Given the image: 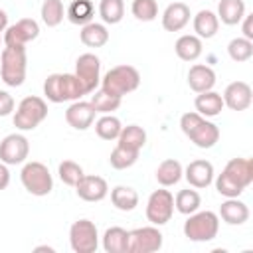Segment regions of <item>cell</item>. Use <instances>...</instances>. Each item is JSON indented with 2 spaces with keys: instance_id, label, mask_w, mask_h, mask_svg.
Listing matches in <instances>:
<instances>
[{
  "instance_id": "1",
  "label": "cell",
  "mask_w": 253,
  "mask_h": 253,
  "mask_svg": "<svg viewBox=\"0 0 253 253\" xmlns=\"http://www.w3.org/2000/svg\"><path fill=\"white\" fill-rule=\"evenodd\" d=\"M43 95L51 103H63L77 101L87 95V91L75 73H51L43 81Z\"/></svg>"
},
{
  "instance_id": "2",
  "label": "cell",
  "mask_w": 253,
  "mask_h": 253,
  "mask_svg": "<svg viewBox=\"0 0 253 253\" xmlns=\"http://www.w3.org/2000/svg\"><path fill=\"white\" fill-rule=\"evenodd\" d=\"M180 128L198 148H211L219 140V128L206 121L200 113H184L180 119Z\"/></svg>"
},
{
  "instance_id": "3",
  "label": "cell",
  "mask_w": 253,
  "mask_h": 253,
  "mask_svg": "<svg viewBox=\"0 0 253 253\" xmlns=\"http://www.w3.org/2000/svg\"><path fill=\"white\" fill-rule=\"evenodd\" d=\"M26 47L22 45H6L0 55V75L2 81L10 87H20L26 79Z\"/></svg>"
},
{
  "instance_id": "4",
  "label": "cell",
  "mask_w": 253,
  "mask_h": 253,
  "mask_svg": "<svg viewBox=\"0 0 253 253\" xmlns=\"http://www.w3.org/2000/svg\"><path fill=\"white\" fill-rule=\"evenodd\" d=\"M138 85H140V73L132 65L111 67L101 79V89L111 95H117L121 99H123V95L132 93Z\"/></svg>"
},
{
  "instance_id": "5",
  "label": "cell",
  "mask_w": 253,
  "mask_h": 253,
  "mask_svg": "<svg viewBox=\"0 0 253 253\" xmlns=\"http://www.w3.org/2000/svg\"><path fill=\"white\" fill-rule=\"evenodd\" d=\"M219 231V215L206 210L194 211L184 223V235L190 241H211Z\"/></svg>"
},
{
  "instance_id": "6",
  "label": "cell",
  "mask_w": 253,
  "mask_h": 253,
  "mask_svg": "<svg viewBox=\"0 0 253 253\" xmlns=\"http://www.w3.org/2000/svg\"><path fill=\"white\" fill-rule=\"evenodd\" d=\"M47 117V105L42 97H24L14 113V126L20 130H34Z\"/></svg>"
},
{
  "instance_id": "7",
  "label": "cell",
  "mask_w": 253,
  "mask_h": 253,
  "mask_svg": "<svg viewBox=\"0 0 253 253\" xmlns=\"http://www.w3.org/2000/svg\"><path fill=\"white\" fill-rule=\"evenodd\" d=\"M20 180L32 196H47L53 190V180H51L47 166L42 162H36V160L24 164V168L20 172Z\"/></svg>"
},
{
  "instance_id": "8",
  "label": "cell",
  "mask_w": 253,
  "mask_h": 253,
  "mask_svg": "<svg viewBox=\"0 0 253 253\" xmlns=\"http://www.w3.org/2000/svg\"><path fill=\"white\" fill-rule=\"evenodd\" d=\"M69 243L75 253H93L99 247L97 225L89 219H77L69 227Z\"/></svg>"
},
{
  "instance_id": "9",
  "label": "cell",
  "mask_w": 253,
  "mask_h": 253,
  "mask_svg": "<svg viewBox=\"0 0 253 253\" xmlns=\"http://www.w3.org/2000/svg\"><path fill=\"white\" fill-rule=\"evenodd\" d=\"M174 213V196L168 190H154L146 202V219L152 225H164Z\"/></svg>"
},
{
  "instance_id": "10",
  "label": "cell",
  "mask_w": 253,
  "mask_h": 253,
  "mask_svg": "<svg viewBox=\"0 0 253 253\" xmlns=\"http://www.w3.org/2000/svg\"><path fill=\"white\" fill-rule=\"evenodd\" d=\"M162 247V233L156 225L136 227L128 231V251L126 253H154Z\"/></svg>"
},
{
  "instance_id": "11",
  "label": "cell",
  "mask_w": 253,
  "mask_h": 253,
  "mask_svg": "<svg viewBox=\"0 0 253 253\" xmlns=\"http://www.w3.org/2000/svg\"><path fill=\"white\" fill-rule=\"evenodd\" d=\"M75 75L87 93H93L101 83V61L95 53H81L75 61Z\"/></svg>"
},
{
  "instance_id": "12",
  "label": "cell",
  "mask_w": 253,
  "mask_h": 253,
  "mask_svg": "<svg viewBox=\"0 0 253 253\" xmlns=\"http://www.w3.org/2000/svg\"><path fill=\"white\" fill-rule=\"evenodd\" d=\"M38 36H40L38 22L32 20V18H22V20H18L16 24H12L4 30V43L26 47V43L34 42Z\"/></svg>"
},
{
  "instance_id": "13",
  "label": "cell",
  "mask_w": 253,
  "mask_h": 253,
  "mask_svg": "<svg viewBox=\"0 0 253 253\" xmlns=\"http://www.w3.org/2000/svg\"><path fill=\"white\" fill-rule=\"evenodd\" d=\"M30 142L24 134H8L0 142V162L4 164H22L28 158Z\"/></svg>"
},
{
  "instance_id": "14",
  "label": "cell",
  "mask_w": 253,
  "mask_h": 253,
  "mask_svg": "<svg viewBox=\"0 0 253 253\" xmlns=\"http://www.w3.org/2000/svg\"><path fill=\"white\" fill-rule=\"evenodd\" d=\"M221 99H223V107H229L231 111H245L253 101L251 85L245 81H233L225 87Z\"/></svg>"
},
{
  "instance_id": "15",
  "label": "cell",
  "mask_w": 253,
  "mask_h": 253,
  "mask_svg": "<svg viewBox=\"0 0 253 253\" xmlns=\"http://www.w3.org/2000/svg\"><path fill=\"white\" fill-rule=\"evenodd\" d=\"M95 109H93V105L89 103V101H81V99H77V101H73L69 107H67V111H65V121H67V125L69 126H73L75 130H87L91 125H93V121H95Z\"/></svg>"
},
{
  "instance_id": "16",
  "label": "cell",
  "mask_w": 253,
  "mask_h": 253,
  "mask_svg": "<svg viewBox=\"0 0 253 253\" xmlns=\"http://www.w3.org/2000/svg\"><path fill=\"white\" fill-rule=\"evenodd\" d=\"M75 190H77V196L81 200H85V202H101L109 194V186H107L105 178H101V176H87V174L77 182Z\"/></svg>"
},
{
  "instance_id": "17",
  "label": "cell",
  "mask_w": 253,
  "mask_h": 253,
  "mask_svg": "<svg viewBox=\"0 0 253 253\" xmlns=\"http://www.w3.org/2000/svg\"><path fill=\"white\" fill-rule=\"evenodd\" d=\"M184 176L192 188H208L213 182V164L210 160H202V158L192 160L186 166Z\"/></svg>"
},
{
  "instance_id": "18",
  "label": "cell",
  "mask_w": 253,
  "mask_h": 253,
  "mask_svg": "<svg viewBox=\"0 0 253 253\" xmlns=\"http://www.w3.org/2000/svg\"><path fill=\"white\" fill-rule=\"evenodd\" d=\"M190 6L184 2H172L162 12V28L166 32H180L190 22Z\"/></svg>"
},
{
  "instance_id": "19",
  "label": "cell",
  "mask_w": 253,
  "mask_h": 253,
  "mask_svg": "<svg viewBox=\"0 0 253 253\" xmlns=\"http://www.w3.org/2000/svg\"><path fill=\"white\" fill-rule=\"evenodd\" d=\"M223 174L245 190L253 182V160L251 158H231L225 164Z\"/></svg>"
},
{
  "instance_id": "20",
  "label": "cell",
  "mask_w": 253,
  "mask_h": 253,
  "mask_svg": "<svg viewBox=\"0 0 253 253\" xmlns=\"http://www.w3.org/2000/svg\"><path fill=\"white\" fill-rule=\"evenodd\" d=\"M188 85H190V89L196 91V93L210 91V89H213V85H215V71H213L210 65L196 63V65H192L190 71H188Z\"/></svg>"
},
{
  "instance_id": "21",
  "label": "cell",
  "mask_w": 253,
  "mask_h": 253,
  "mask_svg": "<svg viewBox=\"0 0 253 253\" xmlns=\"http://www.w3.org/2000/svg\"><path fill=\"white\" fill-rule=\"evenodd\" d=\"M219 217L229 225H241L249 219V208L237 198H227L219 206Z\"/></svg>"
},
{
  "instance_id": "22",
  "label": "cell",
  "mask_w": 253,
  "mask_h": 253,
  "mask_svg": "<svg viewBox=\"0 0 253 253\" xmlns=\"http://www.w3.org/2000/svg\"><path fill=\"white\" fill-rule=\"evenodd\" d=\"M202 40L194 34H184L174 43V51L182 61H196L202 55Z\"/></svg>"
},
{
  "instance_id": "23",
  "label": "cell",
  "mask_w": 253,
  "mask_h": 253,
  "mask_svg": "<svg viewBox=\"0 0 253 253\" xmlns=\"http://www.w3.org/2000/svg\"><path fill=\"white\" fill-rule=\"evenodd\" d=\"M219 20L211 10H200L194 16V32L200 40H210L217 34Z\"/></svg>"
},
{
  "instance_id": "24",
  "label": "cell",
  "mask_w": 253,
  "mask_h": 253,
  "mask_svg": "<svg viewBox=\"0 0 253 253\" xmlns=\"http://www.w3.org/2000/svg\"><path fill=\"white\" fill-rule=\"evenodd\" d=\"M194 105H196V111L202 117H217L221 113V109H223V99H221L219 93L210 89V91L198 93Z\"/></svg>"
},
{
  "instance_id": "25",
  "label": "cell",
  "mask_w": 253,
  "mask_h": 253,
  "mask_svg": "<svg viewBox=\"0 0 253 253\" xmlns=\"http://www.w3.org/2000/svg\"><path fill=\"white\" fill-rule=\"evenodd\" d=\"M117 140H119L117 142L119 146L140 152V148L146 144V130L138 125H128V126L121 128V134L117 136Z\"/></svg>"
},
{
  "instance_id": "26",
  "label": "cell",
  "mask_w": 253,
  "mask_h": 253,
  "mask_svg": "<svg viewBox=\"0 0 253 253\" xmlns=\"http://www.w3.org/2000/svg\"><path fill=\"white\" fill-rule=\"evenodd\" d=\"M65 16L71 24L75 26H85L89 22H93V16H95V6L91 0H73L67 10H65Z\"/></svg>"
},
{
  "instance_id": "27",
  "label": "cell",
  "mask_w": 253,
  "mask_h": 253,
  "mask_svg": "<svg viewBox=\"0 0 253 253\" xmlns=\"http://www.w3.org/2000/svg\"><path fill=\"white\" fill-rule=\"evenodd\" d=\"M81 42L87 47H103L109 42V30L105 28V24L99 22H89L85 26H81V34H79Z\"/></svg>"
},
{
  "instance_id": "28",
  "label": "cell",
  "mask_w": 253,
  "mask_h": 253,
  "mask_svg": "<svg viewBox=\"0 0 253 253\" xmlns=\"http://www.w3.org/2000/svg\"><path fill=\"white\" fill-rule=\"evenodd\" d=\"M182 174H184V168H182V164H180L178 160H174V158L162 160V162L158 164V168H156V180H158V184L164 186V188L178 184L180 178H182Z\"/></svg>"
},
{
  "instance_id": "29",
  "label": "cell",
  "mask_w": 253,
  "mask_h": 253,
  "mask_svg": "<svg viewBox=\"0 0 253 253\" xmlns=\"http://www.w3.org/2000/svg\"><path fill=\"white\" fill-rule=\"evenodd\" d=\"M103 249L107 253H126L128 251V231L115 225L103 235Z\"/></svg>"
},
{
  "instance_id": "30",
  "label": "cell",
  "mask_w": 253,
  "mask_h": 253,
  "mask_svg": "<svg viewBox=\"0 0 253 253\" xmlns=\"http://www.w3.org/2000/svg\"><path fill=\"white\" fill-rule=\"evenodd\" d=\"M245 16V4L243 0H219L217 4V20H221L227 26H235Z\"/></svg>"
},
{
  "instance_id": "31",
  "label": "cell",
  "mask_w": 253,
  "mask_h": 253,
  "mask_svg": "<svg viewBox=\"0 0 253 253\" xmlns=\"http://www.w3.org/2000/svg\"><path fill=\"white\" fill-rule=\"evenodd\" d=\"M111 202L121 211H132L138 206V194L130 186H115L111 190Z\"/></svg>"
},
{
  "instance_id": "32",
  "label": "cell",
  "mask_w": 253,
  "mask_h": 253,
  "mask_svg": "<svg viewBox=\"0 0 253 253\" xmlns=\"http://www.w3.org/2000/svg\"><path fill=\"white\" fill-rule=\"evenodd\" d=\"M121 128H123L121 121H119L117 117H113L111 113H109V115H103V117L95 123V132H97V136L103 138V140H117V136L121 134Z\"/></svg>"
},
{
  "instance_id": "33",
  "label": "cell",
  "mask_w": 253,
  "mask_h": 253,
  "mask_svg": "<svg viewBox=\"0 0 253 253\" xmlns=\"http://www.w3.org/2000/svg\"><path fill=\"white\" fill-rule=\"evenodd\" d=\"M200 204H202L200 194H198L196 190H190V188H188V190H180V192L176 194V198H174V208H176L180 213H184V215H190V213L198 211Z\"/></svg>"
},
{
  "instance_id": "34",
  "label": "cell",
  "mask_w": 253,
  "mask_h": 253,
  "mask_svg": "<svg viewBox=\"0 0 253 253\" xmlns=\"http://www.w3.org/2000/svg\"><path fill=\"white\" fill-rule=\"evenodd\" d=\"M99 16L105 24H119L125 16V2L123 0H101L99 2Z\"/></svg>"
},
{
  "instance_id": "35",
  "label": "cell",
  "mask_w": 253,
  "mask_h": 253,
  "mask_svg": "<svg viewBox=\"0 0 253 253\" xmlns=\"http://www.w3.org/2000/svg\"><path fill=\"white\" fill-rule=\"evenodd\" d=\"M65 16V8L61 0H43L42 4V20L47 28H55L61 24Z\"/></svg>"
},
{
  "instance_id": "36",
  "label": "cell",
  "mask_w": 253,
  "mask_h": 253,
  "mask_svg": "<svg viewBox=\"0 0 253 253\" xmlns=\"http://www.w3.org/2000/svg\"><path fill=\"white\" fill-rule=\"evenodd\" d=\"M89 103L93 105V109H95L97 113H101V115H109V113H113V111H117V109L121 107V97L111 95V93L99 89V91H95V95L91 97Z\"/></svg>"
},
{
  "instance_id": "37",
  "label": "cell",
  "mask_w": 253,
  "mask_h": 253,
  "mask_svg": "<svg viewBox=\"0 0 253 253\" xmlns=\"http://www.w3.org/2000/svg\"><path fill=\"white\" fill-rule=\"evenodd\" d=\"M227 53L233 61L241 63V61H247L251 59L253 55V42L247 40V38H233L229 43H227Z\"/></svg>"
},
{
  "instance_id": "38",
  "label": "cell",
  "mask_w": 253,
  "mask_h": 253,
  "mask_svg": "<svg viewBox=\"0 0 253 253\" xmlns=\"http://www.w3.org/2000/svg\"><path fill=\"white\" fill-rule=\"evenodd\" d=\"M138 160V152L136 150H128V148H123V146H115V150L111 152L109 156V162L113 168L117 170H125V168H130L134 162Z\"/></svg>"
},
{
  "instance_id": "39",
  "label": "cell",
  "mask_w": 253,
  "mask_h": 253,
  "mask_svg": "<svg viewBox=\"0 0 253 253\" xmlns=\"http://www.w3.org/2000/svg\"><path fill=\"white\" fill-rule=\"evenodd\" d=\"M57 174H59V178H61V182L63 184H67V186H77V182L85 176L83 174V168L77 164V162H73V160H63L61 164H59V168H57Z\"/></svg>"
},
{
  "instance_id": "40",
  "label": "cell",
  "mask_w": 253,
  "mask_h": 253,
  "mask_svg": "<svg viewBox=\"0 0 253 253\" xmlns=\"http://www.w3.org/2000/svg\"><path fill=\"white\" fill-rule=\"evenodd\" d=\"M132 16L140 22H152L158 16V4L156 0H132Z\"/></svg>"
},
{
  "instance_id": "41",
  "label": "cell",
  "mask_w": 253,
  "mask_h": 253,
  "mask_svg": "<svg viewBox=\"0 0 253 253\" xmlns=\"http://www.w3.org/2000/svg\"><path fill=\"white\" fill-rule=\"evenodd\" d=\"M215 190L221 194V196H225V198H239L241 194H243V188L241 186H237L231 178H227L223 172L215 178Z\"/></svg>"
},
{
  "instance_id": "42",
  "label": "cell",
  "mask_w": 253,
  "mask_h": 253,
  "mask_svg": "<svg viewBox=\"0 0 253 253\" xmlns=\"http://www.w3.org/2000/svg\"><path fill=\"white\" fill-rule=\"evenodd\" d=\"M14 111V99L8 91H0V117H8Z\"/></svg>"
},
{
  "instance_id": "43",
  "label": "cell",
  "mask_w": 253,
  "mask_h": 253,
  "mask_svg": "<svg viewBox=\"0 0 253 253\" xmlns=\"http://www.w3.org/2000/svg\"><path fill=\"white\" fill-rule=\"evenodd\" d=\"M243 38L253 42V16H243Z\"/></svg>"
},
{
  "instance_id": "44",
  "label": "cell",
  "mask_w": 253,
  "mask_h": 253,
  "mask_svg": "<svg viewBox=\"0 0 253 253\" xmlns=\"http://www.w3.org/2000/svg\"><path fill=\"white\" fill-rule=\"evenodd\" d=\"M10 184V172H8V166L4 162H0V190L8 188Z\"/></svg>"
},
{
  "instance_id": "45",
  "label": "cell",
  "mask_w": 253,
  "mask_h": 253,
  "mask_svg": "<svg viewBox=\"0 0 253 253\" xmlns=\"http://www.w3.org/2000/svg\"><path fill=\"white\" fill-rule=\"evenodd\" d=\"M8 28V14L0 8V32H4Z\"/></svg>"
},
{
  "instance_id": "46",
  "label": "cell",
  "mask_w": 253,
  "mask_h": 253,
  "mask_svg": "<svg viewBox=\"0 0 253 253\" xmlns=\"http://www.w3.org/2000/svg\"><path fill=\"white\" fill-rule=\"evenodd\" d=\"M36 251H53V247H36Z\"/></svg>"
},
{
  "instance_id": "47",
  "label": "cell",
  "mask_w": 253,
  "mask_h": 253,
  "mask_svg": "<svg viewBox=\"0 0 253 253\" xmlns=\"http://www.w3.org/2000/svg\"><path fill=\"white\" fill-rule=\"evenodd\" d=\"M0 43H2V38H0Z\"/></svg>"
}]
</instances>
